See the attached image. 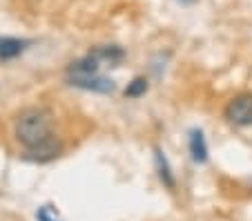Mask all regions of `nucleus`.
Listing matches in <instances>:
<instances>
[{"instance_id":"1","label":"nucleus","mask_w":252,"mask_h":221,"mask_svg":"<svg viewBox=\"0 0 252 221\" xmlns=\"http://www.w3.org/2000/svg\"><path fill=\"white\" fill-rule=\"evenodd\" d=\"M49 134H52V119L45 110H27L16 121V139L27 148L45 141Z\"/></svg>"},{"instance_id":"2","label":"nucleus","mask_w":252,"mask_h":221,"mask_svg":"<svg viewBox=\"0 0 252 221\" xmlns=\"http://www.w3.org/2000/svg\"><path fill=\"white\" fill-rule=\"evenodd\" d=\"M69 85L81 87L87 92H98V94H110L114 92V81L98 74H69Z\"/></svg>"},{"instance_id":"3","label":"nucleus","mask_w":252,"mask_h":221,"mask_svg":"<svg viewBox=\"0 0 252 221\" xmlns=\"http://www.w3.org/2000/svg\"><path fill=\"white\" fill-rule=\"evenodd\" d=\"M58 152H61V141H58L54 134H49L45 141H40V143L27 148L25 159L27 161H38V163H47V161L56 159Z\"/></svg>"},{"instance_id":"4","label":"nucleus","mask_w":252,"mask_h":221,"mask_svg":"<svg viewBox=\"0 0 252 221\" xmlns=\"http://www.w3.org/2000/svg\"><path fill=\"white\" fill-rule=\"evenodd\" d=\"M225 116L237 125H252V96H237L234 101L228 103L225 107Z\"/></svg>"},{"instance_id":"5","label":"nucleus","mask_w":252,"mask_h":221,"mask_svg":"<svg viewBox=\"0 0 252 221\" xmlns=\"http://www.w3.org/2000/svg\"><path fill=\"white\" fill-rule=\"evenodd\" d=\"M27 40L20 38H2L0 36V61H9V58H16L27 49Z\"/></svg>"},{"instance_id":"6","label":"nucleus","mask_w":252,"mask_h":221,"mask_svg":"<svg viewBox=\"0 0 252 221\" xmlns=\"http://www.w3.org/2000/svg\"><path fill=\"white\" fill-rule=\"evenodd\" d=\"M190 152H192V159H194L196 163H205V161H208V145H205L203 132L201 130L190 132Z\"/></svg>"},{"instance_id":"7","label":"nucleus","mask_w":252,"mask_h":221,"mask_svg":"<svg viewBox=\"0 0 252 221\" xmlns=\"http://www.w3.org/2000/svg\"><path fill=\"white\" fill-rule=\"evenodd\" d=\"M98 67H100V61H98V56L92 52V54H87L85 58H81V61L71 63L69 74H96Z\"/></svg>"},{"instance_id":"8","label":"nucleus","mask_w":252,"mask_h":221,"mask_svg":"<svg viewBox=\"0 0 252 221\" xmlns=\"http://www.w3.org/2000/svg\"><path fill=\"white\" fill-rule=\"evenodd\" d=\"M157 168H158V177H161V181L165 183L167 188H174V177H172V172H170V163H167L165 154H163L161 150H157Z\"/></svg>"},{"instance_id":"9","label":"nucleus","mask_w":252,"mask_h":221,"mask_svg":"<svg viewBox=\"0 0 252 221\" xmlns=\"http://www.w3.org/2000/svg\"><path fill=\"white\" fill-rule=\"evenodd\" d=\"M145 92H148V81H145V78H134L127 85V90H125V96L138 98V96H143Z\"/></svg>"},{"instance_id":"10","label":"nucleus","mask_w":252,"mask_h":221,"mask_svg":"<svg viewBox=\"0 0 252 221\" xmlns=\"http://www.w3.org/2000/svg\"><path fill=\"white\" fill-rule=\"evenodd\" d=\"M36 217H38V221H58V215H54V208H52V206L38 208Z\"/></svg>"},{"instance_id":"11","label":"nucleus","mask_w":252,"mask_h":221,"mask_svg":"<svg viewBox=\"0 0 252 221\" xmlns=\"http://www.w3.org/2000/svg\"><path fill=\"white\" fill-rule=\"evenodd\" d=\"M181 2H186V5H192V2H196V0H181Z\"/></svg>"}]
</instances>
